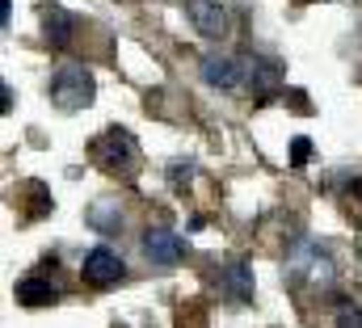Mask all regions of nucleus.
Masks as SVG:
<instances>
[{
	"label": "nucleus",
	"instance_id": "obj_1",
	"mask_svg": "<svg viewBox=\"0 0 362 328\" xmlns=\"http://www.w3.org/2000/svg\"><path fill=\"white\" fill-rule=\"evenodd\" d=\"M282 278H286L295 291H329V286L337 282L333 252L325 245H316V240H299V245L286 252Z\"/></svg>",
	"mask_w": 362,
	"mask_h": 328
},
{
	"label": "nucleus",
	"instance_id": "obj_2",
	"mask_svg": "<svg viewBox=\"0 0 362 328\" xmlns=\"http://www.w3.org/2000/svg\"><path fill=\"white\" fill-rule=\"evenodd\" d=\"M89 156L110 177H131L139 168V139L127 127H110V131H101L89 144Z\"/></svg>",
	"mask_w": 362,
	"mask_h": 328
},
{
	"label": "nucleus",
	"instance_id": "obj_3",
	"mask_svg": "<svg viewBox=\"0 0 362 328\" xmlns=\"http://www.w3.org/2000/svg\"><path fill=\"white\" fill-rule=\"evenodd\" d=\"M93 93H97V81L85 64H64L55 76H51V101L55 110L64 114H76V110H89Z\"/></svg>",
	"mask_w": 362,
	"mask_h": 328
},
{
	"label": "nucleus",
	"instance_id": "obj_4",
	"mask_svg": "<svg viewBox=\"0 0 362 328\" xmlns=\"http://www.w3.org/2000/svg\"><path fill=\"white\" fill-rule=\"evenodd\" d=\"M81 278H85V286H93V291H105V286H114V282H122V278H127V261H122L114 248L97 245V248L85 252Z\"/></svg>",
	"mask_w": 362,
	"mask_h": 328
},
{
	"label": "nucleus",
	"instance_id": "obj_5",
	"mask_svg": "<svg viewBox=\"0 0 362 328\" xmlns=\"http://www.w3.org/2000/svg\"><path fill=\"white\" fill-rule=\"evenodd\" d=\"M198 76L219 93H245V59L240 55H202Z\"/></svg>",
	"mask_w": 362,
	"mask_h": 328
},
{
	"label": "nucleus",
	"instance_id": "obj_6",
	"mask_svg": "<svg viewBox=\"0 0 362 328\" xmlns=\"http://www.w3.org/2000/svg\"><path fill=\"white\" fill-rule=\"evenodd\" d=\"M185 17L189 25L202 34V38H228L232 34V13L219 4V0H185Z\"/></svg>",
	"mask_w": 362,
	"mask_h": 328
},
{
	"label": "nucleus",
	"instance_id": "obj_7",
	"mask_svg": "<svg viewBox=\"0 0 362 328\" xmlns=\"http://www.w3.org/2000/svg\"><path fill=\"white\" fill-rule=\"evenodd\" d=\"M139 248H144V257L156 261V265H177V261H185V240H181L173 228H160V223H152V228L144 232Z\"/></svg>",
	"mask_w": 362,
	"mask_h": 328
},
{
	"label": "nucleus",
	"instance_id": "obj_8",
	"mask_svg": "<svg viewBox=\"0 0 362 328\" xmlns=\"http://www.w3.org/2000/svg\"><path fill=\"white\" fill-rule=\"evenodd\" d=\"M219 291L228 295V299H236V303H253V295H257V282H253V265L249 261H228L223 269H219Z\"/></svg>",
	"mask_w": 362,
	"mask_h": 328
},
{
	"label": "nucleus",
	"instance_id": "obj_9",
	"mask_svg": "<svg viewBox=\"0 0 362 328\" xmlns=\"http://www.w3.org/2000/svg\"><path fill=\"white\" fill-rule=\"evenodd\" d=\"M13 295H17L21 308H51V303H59V286L47 282L42 274H25V278H17Z\"/></svg>",
	"mask_w": 362,
	"mask_h": 328
},
{
	"label": "nucleus",
	"instance_id": "obj_10",
	"mask_svg": "<svg viewBox=\"0 0 362 328\" xmlns=\"http://www.w3.org/2000/svg\"><path fill=\"white\" fill-rule=\"evenodd\" d=\"M245 59V88L253 93H270L278 88V64L266 59V55H240Z\"/></svg>",
	"mask_w": 362,
	"mask_h": 328
},
{
	"label": "nucleus",
	"instance_id": "obj_11",
	"mask_svg": "<svg viewBox=\"0 0 362 328\" xmlns=\"http://www.w3.org/2000/svg\"><path fill=\"white\" fill-rule=\"evenodd\" d=\"M42 34H47V42L55 47V51H64L68 42H72V17L59 8V4H42Z\"/></svg>",
	"mask_w": 362,
	"mask_h": 328
},
{
	"label": "nucleus",
	"instance_id": "obj_12",
	"mask_svg": "<svg viewBox=\"0 0 362 328\" xmlns=\"http://www.w3.org/2000/svg\"><path fill=\"white\" fill-rule=\"evenodd\" d=\"M89 223L97 232H122V211H118V198H101L89 206Z\"/></svg>",
	"mask_w": 362,
	"mask_h": 328
},
{
	"label": "nucleus",
	"instance_id": "obj_13",
	"mask_svg": "<svg viewBox=\"0 0 362 328\" xmlns=\"http://www.w3.org/2000/svg\"><path fill=\"white\" fill-rule=\"evenodd\" d=\"M333 324L337 328H362V308L354 299H337V303H333Z\"/></svg>",
	"mask_w": 362,
	"mask_h": 328
},
{
	"label": "nucleus",
	"instance_id": "obj_14",
	"mask_svg": "<svg viewBox=\"0 0 362 328\" xmlns=\"http://www.w3.org/2000/svg\"><path fill=\"white\" fill-rule=\"evenodd\" d=\"M308 156H312V139H303V135H299V139L291 144V164L299 168V164H308Z\"/></svg>",
	"mask_w": 362,
	"mask_h": 328
},
{
	"label": "nucleus",
	"instance_id": "obj_15",
	"mask_svg": "<svg viewBox=\"0 0 362 328\" xmlns=\"http://www.w3.org/2000/svg\"><path fill=\"white\" fill-rule=\"evenodd\" d=\"M0 110H4V114L13 110V88H8V84H0Z\"/></svg>",
	"mask_w": 362,
	"mask_h": 328
},
{
	"label": "nucleus",
	"instance_id": "obj_16",
	"mask_svg": "<svg viewBox=\"0 0 362 328\" xmlns=\"http://www.w3.org/2000/svg\"><path fill=\"white\" fill-rule=\"evenodd\" d=\"M13 21V4L8 0H0V25H8Z\"/></svg>",
	"mask_w": 362,
	"mask_h": 328
}]
</instances>
